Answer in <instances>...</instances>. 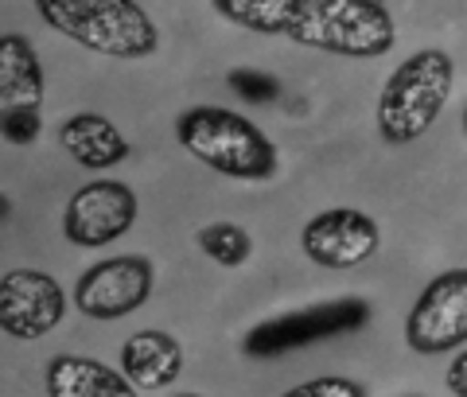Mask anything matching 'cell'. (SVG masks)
<instances>
[{
	"label": "cell",
	"mask_w": 467,
	"mask_h": 397,
	"mask_svg": "<svg viewBox=\"0 0 467 397\" xmlns=\"http://www.w3.org/2000/svg\"><path fill=\"white\" fill-rule=\"evenodd\" d=\"M195 246L211 261L226 265V269H238V265H245V261H250V254H254V238L238 223H211V226H202L195 234Z\"/></svg>",
	"instance_id": "2e32d148"
},
{
	"label": "cell",
	"mask_w": 467,
	"mask_h": 397,
	"mask_svg": "<svg viewBox=\"0 0 467 397\" xmlns=\"http://www.w3.org/2000/svg\"><path fill=\"white\" fill-rule=\"evenodd\" d=\"M67 292L51 273L12 269L0 281V331L8 340H43L67 316Z\"/></svg>",
	"instance_id": "9c48e42d"
},
{
	"label": "cell",
	"mask_w": 467,
	"mask_h": 397,
	"mask_svg": "<svg viewBox=\"0 0 467 397\" xmlns=\"http://www.w3.org/2000/svg\"><path fill=\"white\" fill-rule=\"evenodd\" d=\"M451 82H456V63L451 55L425 47L409 55L405 63L393 70L378 98V132L386 144H413L436 125L451 98Z\"/></svg>",
	"instance_id": "3957f363"
},
{
	"label": "cell",
	"mask_w": 467,
	"mask_h": 397,
	"mask_svg": "<svg viewBox=\"0 0 467 397\" xmlns=\"http://www.w3.org/2000/svg\"><path fill=\"white\" fill-rule=\"evenodd\" d=\"M463 137H467V106H463Z\"/></svg>",
	"instance_id": "44dd1931"
},
{
	"label": "cell",
	"mask_w": 467,
	"mask_h": 397,
	"mask_svg": "<svg viewBox=\"0 0 467 397\" xmlns=\"http://www.w3.org/2000/svg\"><path fill=\"white\" fill-rule=\"evenodd\" d=\"M409 397H420V393H409Z\"/></svg>",
	"instance_id": "603a6c76"
},
{
	"label": "cell",
	"mask_w": 467,
	"mask_h": 397,
	"mask_svg": "<svg viewBox=\"0 0 467 397\" xmlns=\"http://www.w3.org/2000/svg\"><path fill=\"white\" fill-rule=\"evenodd\" d=\"M367 323H370V304L362 297H343V300H327V304L300 308V312L257 323V328L245 335L242 350L254 359H273V355H281V350L324 343L331 335L358 331V328H367Z\"/></svg>",
	"instance_id": "5b68a950"
},
{
	"label": "cell",
	"mask_w": 467,
	"mask_h": 397,
	"mask_svg": "<svg viewBox=\"0 0 467 397\" xmlns=\"http://www.w3.org/2000/svg\"><path fill=\"white\" fill-rule=\"evenodd\" d=\"M137 223V195L121 180H94L70 195L63 211V238L78 249L113 246Z\"/></svg>",
	"instance_id": "52a82bcc"
},
{
	"label": "cell",
	"mask_w": 467,
	"mask_h": 397,
	"mask_svg": "<svg viewBox=\"0 0 467 397\" xmlns=\"http://www.w3.org/2000/svg\"><path fill=\"white\" fill-rule=\"evenodd\" d=\"M175 397H202V393H175Z\"/></svg>",
	"instance_id": "7402d4cb"
},
{
	"label": "cell",
	"mask_w": 467,
	"mask_h": 397,
	"mask_svg": "<svg viewBox=\"0 0 467 397\" xmlns=\"http://www.w3.org/2000/svg\"><path fill=\"white\" fill-rule=\"evenodd\" d=\"M175 141L192 152L199 164L226 175V180L265 183L281 172L276 144L242 113L223 106H192L175 117Z\"/></svg>",
	"instance_id": "6da1fadb"
},
{
	"label": "cell",
	"mask_w": 467,
	"mask_h": 397,
	"mask_svg": "<svg viewBox=\"0 0 467 397\" xmlns=\"http://www.w3.org/2000/svg\"><path fill=\"white\" fill-rule=\"evenodd\" d=\"M39 20L106 58H149L160 51V32L137 0H43Z\"/></svg>",
	"instance_id": "7a4b0ae2"
},
{
	"label": "cell",
	"mask_w": 467,
	"mask_h": 397,
	"mask_svg": "<svg viewBox=\"0 0 467 397\" xmlns=\"http://www.w3.org/2000/svg\"><path fill=\"white\" fill-rule=\"evenodd\" d=\"M405 343L417 355H444L467 343V269H448L420 288L405 316Z\"/></svg>",
	"instance_id": "8992f818"
},
{
	"label": "cell",
	"mask_w": 467,
	"mask_h": 397,
	"mask_svg": "<svg viewBox=\"0 0 467 397\" xmlns=\"http://www.w3.org/2000/svg\"><path fill=\"white\" fill-rule=\"evenodd\" d=\"M47 393L51 397H137V386L125 371L86 359V355H55L47 362Z\"/></svg>",
	"instance_id": "4fadbf2b"
},
{
	"label": "cell",
	"mask_w": 467,
	"mask_h": 397,
	"mask_svg": "<svg viewBox=\"0 0 467 397\" xmlns=\"http://www.w3.org/2000/svg\"><path fill=\"white\" fill-rule=\"evenodd\" d=\"M230 86H234V90H238L242 98H250V101H273L276 90H281V86H276L269 75H254V70H234Z\"/></svg>",
	"instance_id": "d6986e66"
},
{
	"label": "cell",
	"mask_w": 467,
	"mask_h": 397,
	"mask_svg": "<svg viewBox=\"0 0 467 397\" xmlns=\"http://www.w3.org/2000/svg\"><path fill=\"white\" fill-rule=\"evenodd\" d=\"M58 144L63 152H70V160L90 172H106V168H117L129 160V141L125 132L117 129L109 117L101 113H75L58 125Z\"/></svg>",
	"instance_id": "7c38bea8"
},
{
	"label": "cell",
	"mask_w": 467,
	"mask_h": 397,
	"mask_svg": "<svg viewBox=\"0 0 467 397\" xmlns=\"http://www.w3.org/2000/svg\"><path fill=\"white\" fill-rule=\"evenodd\" d=\"M214 12L257 36H288L296 0H214Z\"/></svg>",
	"instance_id": "9a60e30c"
},
{
	"label": "cell",
	"mask_w": 467,
	"mask_h": 397,
	"mask_svg": "<svg viewBox=\"0 0 467 397\" xmlns=\"http://www.w3.org/2000/svg\"><path fill=\"white\" fill-rule=\"evenodd\" d=\"M121 371L137 390H164L183 374V343L160 328H144L125 340Z\"/></svg>",
	"instance_id": "8fae6325"
},
{
	"label": "cell",
	"mask_w": 467,
	"mask_h": 397,
	"mask_svg": "<svg viewBox=\"0 0 467 397\" xmlns=\"http://www.w3.org/2000/svg\"><path fill=\"white\" fill-rule=\"evenodd\" d=\"M43 106V67L36 47L20 32L0 39V110Z\"/></svg>",
	"instance_id": "5bb4252c"
},
{
	"label": "cell",
	"mask_w": 467,
	"mask_h": 397,
	"mask_svg": "<svg viewBox=\"0 0 467 397\" xmlns=\"http://www.w3.org/2000/svg\"><path fill=\"white\" fill-rule=\"evenodd\" d=\"M281 397H367V386L355 378H343V374H327V378L304 381V386H292Z\"/></svg>",
	"instance_id": "e0dca14e"
},
{
	"label": "cell",
	"mask_w": 467,
	"mask_h": 397,
	"mask_svg": "<svg viewBox=\"0 0 467 397\" xmlns=\"http://www.w3.org/2000/svg\"><path fill=\"white\" fill-rule=\"evenodd\" d=\"M152 261L140 254L94 261L75 285V308L90 319H125L152 297Z\"/></svg>",
	"instance_id": "ba28073f"
},
{
	"label": "cell",
	"mask_w": 467,
	"mask_h": 397,
	"mask_svg": "<svg viewBox=\"0 0 467 397\" xmlns=\"http://www.w3.org/2000/svg\"><path fill=\"white\" fill-rule=\"evenodd\" d=\"M0 132H5L8 144H32L43 132V117H39V110H27V106L0 110Z\"/></svg>",
	"instance_id": "ac0fdd59"
},
{
	"label": "cell",
	"mask_w": 467,
	"mask_h": 397,
	"mask_svg": "<svg viewBox=\"0 0 467 397\" xmlns=\"http://www.w3.org/2000/svg\"><path fill=\"white\" fill-rule=\"evenodd\" d=\"M444 381H448V390L456 393V397H467V350H460V355L451 359Z\"/></svg>",
	"instance_id": "ffe728a7"
},
{
	"label": "cell",
	"mask_w": 467,
	"mask_h": 397,
	"mask_svg": "<svg viewBox=\"0 0 467 397\" xmlns=\"http://www.w3.org/2000/svg\"><path fill=\"white\" fill-rule=\"evenodd\" d=\"M378 246H382V230L370 214L355 207L319 211L300 230V249L324 269H355L378 254Z\"/></svg>",
	"instance_id": "30bf717a"
},
{
	"label": "cell",
	"mask_w": 467,
	"mask_h": 397,
	"mask_svg": "<svg viewBox=\"0 0 467 397\" xmlns=\"http://www.w3.org/2000/svg\"><path fill=\"white\" fill-rule=\"evenodd\" d=\"M285 39L339 58H382L398 27L378 0H296Z\"/></svg>",
	"instance_id": "277c9868"
}]
</instances>
